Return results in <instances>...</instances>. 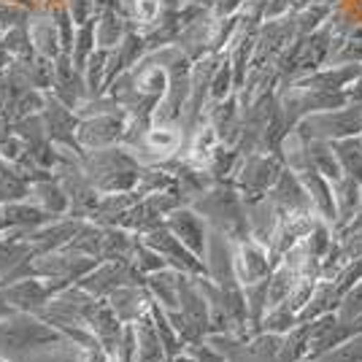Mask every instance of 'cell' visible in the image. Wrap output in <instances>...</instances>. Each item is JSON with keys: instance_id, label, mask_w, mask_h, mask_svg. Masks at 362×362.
<instances>
[{"instance_id": "4", "label": "cell", "mask_w": 362, "mask_h": 362, "mask_svg": "<svg viewBox=\"0 0 362 362\" xmlns=\"http://www.w3.org/2000/svg\"><path fill=\"white\" fill-rule=\"evenodd\" d=\"M108 303L111 308L117 311V317L124 322V325H133L144 314H149L151 308V295L146 289H138L136 284H127V287H119L117 292L108 295Z\"/></svg>"}, {"instance_id": "5", "label": "cell", "mask_w": 362, "mask_h": 362, "mask_svg": "<svg viewBox=\"0 0 362 362\" xmlns=\"http://www.w3.org/2000/svg\"><path fill=\"white\" fill-rule=\"evenodd\" d=\"M136 327V341H138V354L136 362H168V351L163 346V338L157 332V325L151 319V311L133 322Z\"/></svg>"}, {"instance_id": "12", "label": "cell", "mask_w": 362, "mask_h": 362, "mask_svg": "<svg viewBox=\"0 0 362 362\" xmlns=\"http://www.w3.org/2000/svg\"><path fill=\"white\" fill-rule=\"evenodd\" d=\"M338 319H344V322H357V319H362V281H357V284L341 298Z\"/></svg>"}, {"instance_id": "10", "label": "cell", "mask_w": 362, "mask_h": 362, "mask_svg": "<svg viewBox=\"0 0 362 362\" xmlns=\"http://www.w3.org/2000/svg\"><path fill=\"white\" fill-rule=\"evenodd\" d=\"M335 157L351 179H362V144L360 141H341L335 146Z\"/></svg>"}, {"instance_id": "2", "label": "cell", "mask_w": 362, "mask_h": 362, "mask_svg": "<svg viewBox=\"0 0 362 362\" xmlns=\"http://www.w3.org/2000/svg\"><path fill=\"white\" fill-rule=\"evenodd\" d=\"M3 295L11 303L14 311H25V314H41L49 305V300L54 298L49 284L38 281V279H19L14 284H6Z\"/></svg>"}, {"instance_id": "17", "label": "cell", "mask_w": 362, "mask_h": 362, "mask_svg": "<svg viewBox=\"0 0 362 362\" xmlns=\"http://www.w3.org/2000/svg\"><path fill=\"white\" fill-rule=\"evenodd\" d=\"M168 362H197V360L187 351V349H184L181 354H176V357H168Z\"/></svg>"}, {"instance_id": "6", "label": "cell", "mask_w": 362, "mask_h": 362, "mask_svg": "<svg viewBox=\"0 0 362 362\" xmlns=\"http://www.w3.org/2000/svg\"><path fill=\"white\" fill-rule=\"evenodd\" d=\"M168 230L179 238L192 255H197L203 259L206 255V230L200 225V219H197L192 211H176L170 216V222H168Z\"/></svg>"}, {"instance_id": "9", "label": "cell", "mask_w": 362, "mask_h": 362, "mask_svg": "<svg viewBox=\"0 0 362 362\" xmlns=\"http://www.w3.org/2000/svg\"><path fill=\"white\" fill-rule=\"evenodd\" d=\"M81 354H84V349L76 346L74 341L65 338L60 344H52V346L30 354L25 362H81Z\"/></svg>"}, {"instance_id": "16", "label": "cell", "mask_w": 362, "mask_h": 362, "mask_svg": "<svg viewBox=\"0 0 362 362\" xmlns=\"http://www.w3.org/2000/svg\"><path fill=\"white\" fill-rule=\"evenodd\" d=\"M8 314H14V308H11V303L6 300V295H3V287H0V319L8 317Z\"/></svg>"}, {"instance_id": "13", "label": "cell", "mask_w": 362, "mask_h": 362, "mask_svg": "<svg viewBox=\"0 0 362 362\" xmlns=\"http://www.w3.org/2000/svg\"><path fill=\"white\" fill-rule=\"evenodd\" d=\"M146 144H149L154 151H173L179 146V136L173 133V130H168V127H157V130H151L149 138H146Z\"/></svg>"}, {"instance_id": "11", "label": "cell", "mask_w": 362, "mask_h": 362, "mask_svg": "<svg viewBox=\"0 0 362 362\" xmlns=\"http://www.w3.org/2000/svg\"><path fill=\"white\" fill-rule=\"evenodd\" d=\"M311 362H362V332L349 338L346 344H341L338 349H332L327 354H322Z\"/></svg>"}, {"instance_id": "20", "label": "cell", "mask_w": 362, "mask_h": 362, "mask_svg": "<svg viewBox=\"0 0 362 362\" xmlns=\"http://www.w3.org/2000/svg\"><path fill=\"white\" fill-rule=\"evenodd\" d=\"M0 362H11V360H8V357H3V354H0Z\"/></svg>"}, {"instance_id": "7", "label": "cell", "mask_w": 362, "mask_h": 362, "mask_svg": "<svg viewBox=\"0 0 362 362\" xmlns=\"http://www.w3.org/2000/svg\"><path fill=\"white\" fill-rule=\"evenodd\" d=\"M308 344H311V322H298L281 338L279 362H305L308 360Z\"/></svg>"}, {"instance_id": "1", "label": "cell", "mask_w": 362, "mask_h": 362, "mask_svg": "<svg viewBox=\"0 0 362 362\" xmlns=\"http://www.w3.org/2000/svg\"><path fill=\"white\" fill-rule=\"evenodd\" d=\"M60 341H65L60 332L35 314L14 311L0 319V354L11 362H25L30 354Z\"/></svg>"}, {"instance_id": "3", "label": "cell", "mask_w": 362, "mask_h": 362, "mask_svg": "<svg viewBox=\"0 0 362 362\" xmlns=\"http://www.w3.org/2000/svg\"><path fill=\"white\" fill-rule=\"evenodd\" d=\"M233 268H235V279L241 281L243 287L249 284H259L268 279L271 273V257L268 252L255 241H246L238 246L235 259H233Z\"/></svg>"}, {"instance_id": "14", "label": "cell", "mask_w": 362, "mask_h": 362, "mask_svg": "<svg viewBox=\"0 0 362 362\" xmlns=\"http://www.w3.org/2000/svg\"><path fill=\"white\" fill-rule=\"evenodd\" d=\"M38 195L44 200L46 211L60 214L62 209H65V195H62L60 187H54V184H41V187H38Z\"/></svg>"}, {"instance_id": "19", "label": "cell", "mask_w": 362, "mask_h": 362, "mask_svg": "<svg viewBox=\"0 0 362 362\" xmlns=\"http://www.w3.org/2000/svg\"><path fill=\"white\" fill-rule=\"evenodd\" d=\"M3 225H8V222H6V211H0V227Z\"/></svg>"}, {"instance_id": "8", "label": "cell", "mask_w": 362, "mask_h": 362, "mask_svg": "<svg viewBox=\"0 0 362 362\" xmlns=\"http://www.w3.org/2000/svg\"><path fill=\"white\" fill-rule=\"evenodd\" d=\"M332 197H335V214H341V222H349L360 209V184L354 179L338 181Z\"/></svg>"}, {"instance_id": "15", "label": "cell", "mask_w": 362, "mask_h": 362, "mask_svg": "<svg viewBox=\"0 0 362 362\" xmlns=\"http://www.w3.org/2000/svg\"><path fill=\"white\" fill-rule=\"evenodd\" d=\"M106 349L100 346H92V349H84V354H81V362H106Z\"/></svg>"}, {"instance_id": "18", "label": "cell", "mask_w": 362, "mask_h": 362, "mask_svg": "<svg viewBox=\"0 0 362 362\" xmlns=\"http://www.w3.org/2000/svg\"><path fill=\"white\" fill-rule=\"evenodd\" d=\"M106 362H127V360H122L119 354H108V357H106Z\"/></svg>"}]
</instances>
